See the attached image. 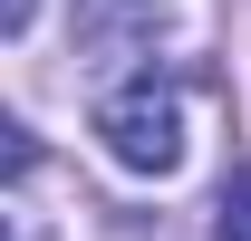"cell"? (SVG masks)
<instances>
[{"label":"cell","instance_id":"cell-1","mask_svg":"<svg viewBox=\"0 0 251 241\" xmlns=\"http://www.w3.org/2000/svg\"><path fill=\"white\" fill-rule=\"evenodd\" d=\"M97 135H106V154L126 174H174L184 164V96L155 68H135V77H116L97 96Z\"/></svg>","mask_w":251,"mask_h":241},{"label":"cell","instance_id":"cell-2","mask_svg":"<svg viewBox=\"0 0 251 241\" xmlns=\"http://www.w3.org/2000/svg\"><path fill=\"white\" fill-rule=\"evenodd\" d=\"M164 20V0H87V20H77V48H97V58H116L126 39H145Z\"/></svg>","mask_w":251,"mask_h":241},{"label":"cell","instance_id":"cell-3","mask_svg":"<svg viewBox=\"0 0 251 241\" xmlns=\"http://www.w3.org/2000/svg\"><path fill=\"white\" fill-rule=\"evenodd\" d=\"M213 241H251V164L222 183V203H213Z\"/></svg>","mask_w":251,"mask_h":241},{"label":"cell","instance_id":"cell-4","mask_svg":"<svg viewBox=\"0 0 251 241\" xmlns=\"http://www.w3.org/2000/svg\"><path fill=\"white\" fill-rule=\"evenodd\" d=\"M29 10H39V0H0V29L20 39V29H29Z\"/></svg>","mask_w":251,"mask_h":241},{"label":"cell","instance_id":"cell-5","mask_svg":"<svg viewBox=\"0 0 251 241\" xmlns=\"http://www.w3.org/2000/svg\"><path fill=\"white\" fill-rule=\"evenodd\" d=\"M10 241H39V212L29 203H10Z\"/></svg>","mask_w":251,"mask_h":241}]
</instances>
